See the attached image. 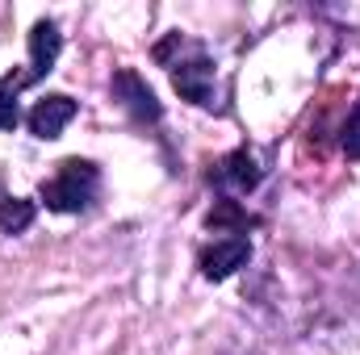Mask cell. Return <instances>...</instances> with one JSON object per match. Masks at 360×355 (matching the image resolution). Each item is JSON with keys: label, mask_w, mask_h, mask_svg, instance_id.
<instances>
[{"label": "cell", "mask_w": 360, "mask_h": 355, "mask_svg": "<svg viewBox=\"0 0 360 355\" xmlns=\"http://www.w3.org/2000/svg\"><path fill=\"white\" fill-rule=\"evenodd\" d=\"M155 63L168 67L172 88L180 92V100H188L197 109H214V76H218V63H214V55L201 42H193L184 34H168L155 46Z\"/></svg>", "instance_id": "cell-1"}, {"label": "cell", "mask_w": 360, "mask_h": 355, "mask_svg": "<svg viewBox=\"0 0 360 355\" xmlns=\"http://www.w3.org/2000/svg\"><path fill=\"white\" fill-rule=\"evenodd\" d=\"M101 201V168L92 159L68 155L55 163V176L38 184V205L51 213H89Z\"/></svg>", "instance_id": "cell-2"}, {"label": "cell", "mask_w": 360, "mask_h": 355, "mask_svg": "<svg viewBox=\"0 0 360 355\" xmlns=\"http://www.w3.org/2000/svg\"><path fill=\"white\" fill-rule=\"evenodd\" d=\"M109 96L126 109V117H130L134 126H151V130L164 126V105H160V96H155V88H151L134 67H117V72L109 76Z\"/></svg>", "instance_id": "cell-3"}, {"label": "cell", "mask_w": 360, "mask_h": 355, "mask_svg": "<svg viewBox=\"0 0 360 355\" xmlns=\"http://www.w3.org/2000/svg\"><path fill=\"white\" fill-rule=\"evenodd\" d=\"M260 180H264V168L256 163V155H252L248 147L222 155V159L210 163V172H205V184H210L218 196H248V192L260 188Z\"/></svg>", "instance_id": "cell-4"}, {"label": "cell", "mask_w": 360, "mask_h": 355, "mask_svg": "<svg viewBox=\"0 0 360 355\" xmlns=\"http://www.w3.org/2000/svg\"><path fill=\"white\" fill-rule=\"evenodd\" d=\"M252 264V239L248 234H226V239H214L197 251V267L210 284H222L231 280L239 267Z\"/></svg>", "instance_id": "cell-5"}, {"label": "cell", "mask_w": 360, "mask_h": 355, "mask_svg": "<svg viewBox=\"0 0 360 355\" xmlns=\"http://www.w3.org/2000/svg\"><path fill=\"white\" fill-rule=\"evenodd\" d=\"M80 113V100H72L68 92H46L42 100H34V109L25 113V130L38 138V142H55L68 121Z\"/></svg>", "instance_id": "cell-6"}, {"label": "cell", "mask_w": 360, "mask_h": 355, "mask_svg": "<svg viewBox=\"0 0 360 355\" xmlns=\"http://www.w3.org/2000/svg\"><path fill=\"white\" fill-rule=\"evenodd\" d=\"M25 46H30V63H25V72H30V80H34V84H42V80L55 72L59 55H63L59 21H55V17H38V21H34V29H30V38H25Z\"/></svg>", "instance_id": "cell-7"}, {"label": "cell", "mask_w": 360, "mask_h": 355, "mask_svg": "<svg viewBox=\"0 0 360 355\" xmlns=\"http://www.w3.org/2000/svg\"><path fill=\"white\" fill-rule=\"evenodd\" d=\"M256 226H260V217L248 213V205H239L235 196H218L214 209L205 213V230H214V234H248Z\"/></svg>", "instance_id": "cell-8"}, {"label": "cell", "mask_w": 360, "mask_h": 355, "mask_svg": "<svg viewBox=\"0 0 360 355\" xmlns=\"http://www.w3.org/2000/svg\"><path fill=\"white\" fill-rule=\"evenodd\" d=\"M30 84H34V80H30L25 67H13V72L0 76V130H17V126H21V105H17V96H21V88H30Z\"/></svg>", "instance_id": "cell-9"}, {"label": "cell", "mask_w": 360, "mask_h": 355, "mask_svg": "<svg viewBox=\"0 0 360 355\" xmlns=\"http://www.w3.org/2000/svg\"><path fill=\"white\" fill-rule=\"evenodd\" d=\"M34 217H38V201L0 192V234H8V239L13 234H25L34 226Z\"/></svg>", "instance_id": "cell-10"}, {"label": "cell", "mask_w": 360, "mask_h": 355, "mask_svg": "<svg viewBox=\"0 0 360 355\" xmlns=\"http://www.w3.org/2000/svg\"><path fill=\"white\" fill-rule=\"evenodd\" d=\"M340 147H344V155L360 163V100L348 109V121H344V130H340Z\"/></svg>", "instance_id": "cell-11"}]
</instances>
